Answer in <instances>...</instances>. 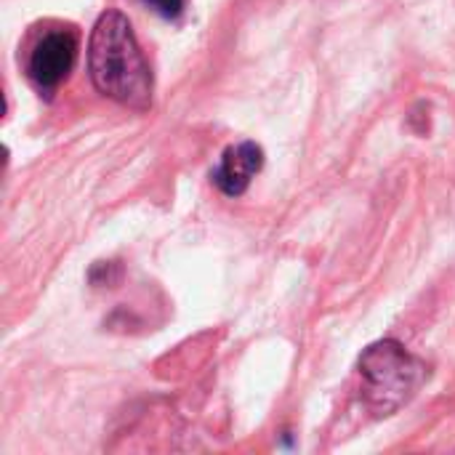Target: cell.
I'll list each match as a JSON object with an SVG mask.
<instances>
[{"label": "cell", "instance_id": "cell-1", "mask_svg": "<svg viewBox=\"0 0 455 455\" xmlns=\"http://www.w3.org/2000/svg\"><path fill=\"white\" fill-rule=\"evenodd\" d=\"M88 72L107 99L136 112L152 107V72L125 13L109 8L99 16L88 40Z\"/></svg>", "mask_w": 455, "mask_h": 455}, {"label": "cell", "instance_id": "cell-3", "mask_svg": "<svg viewBox=\"0 0 455 455\" xmlns=\"http://www.w3.org/2000/svg\"><path fill=\"white\" fill-rule=\"evenodd\" d=\"M75 56H77V40L69 29H48L43 32L27 56V77L32 80V85L40 93H51L56 91L67 75L75 67Z\"/></svg>", "mask_w": 455, "mask_h": 455}, {"label": "cell", "instance_id": "cell-2", "mask_svg": "<svg viewBox=\"0 0 455 455\" xmlns=\"http://www.w3.org/2000/svg\"><path fill=\"white\" fill-rule=\"evenodd\" d=\"M360 376L365 384V400L379 416L400 411L424 384L427 368L403 344L387 339L371 344L360 357Z\"/></svg>", "mask_w": 455, "mask_h": 455}, {"label": "cell", "instance_id": "cell-4", "mask_svg": "<svg viewBox=\"0 0 455 455\" xmlns=\"http://www.w3.org/2000/svg\"><path fill=\"white\" fill-rule=\"evenodd\" d=\"M261 168H264V149L256 141H240L224 152L221 163L213 171V184L227 197H240Z\"/></svg>", "mask_w": 455, "mask_h": 455}, {"label": "cell", "instance_id": "cell-5", "mask_svg": "<svg viewBox=\"0 0 455 455\" xmlns=\"http://www.w3.org/2000/svg\"><path fill=\"white\" fill-rule=\"evenodd\" d=\"M155 13H160L163 19H176L184 11V0H144Z\"/></svg>", "mask_w": 455, "mask_h": 455}]
</instances>
